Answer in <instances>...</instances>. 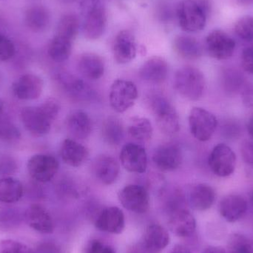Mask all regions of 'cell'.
<instances>
[{"label":"cell","instance_id":"1","mask_svg":"<svg viewBox=\"0 0 253 253\" xmlns=\"http://www.w3.org/2000/svg\"><path fill=\"white\" fill-rule=\"evenodd\" d=\"M61 106L55 99H48L39 106L25 107L20 112V120L25 129L36 137L47 135L56 120Z\"/></svg>","mask_w":253,"mask_h":253},{"label":"cell","instance_id":"2","mask_svg":"<svg viewBox=\"0 0 253 253\" xmlns=\"http://www.w3.org/2000/svg\"><path fill=\"white\" fill-rule=\"evenodd\" d=\"M174 87L184 99L198 101L203 96L206 80L203 73L192 66L179 68L174 77Z\"/></svg>","mask_w":253,"mask_h":253},{"label":"cell","instance_id":"3","mask_svg":"<svg viewBox=\"0 0 253 253\" xmlns=\"http://www.w3.org/2000/svg\"><path fill=\"white\" fill-rule=\"evenodd\" d=\"M148 104L159 129L163 133L172 135L179 131L178 113L165 96L159 93L151 95L149 97Z\"/></svg>","mask_w":253,"mask_h":253},{"label":"cell","instance_id":"4","mask_svg":"<svg viewBox=\"0 0 253 253\" xmlns=\"http://www.w3.org/2000/svg\"><path fill=\"white\" fill-rule=\"evenodd\" d=\"M207 12L204 3L196 0H183L178 4L176 10L179 26L186 32L202 31L206 25Z\"/></svg>","mask_w":253,"mask_h":253},{"label":"cell","instance_id":"5","mask_svg":"<svg viewBox=\"0 0 253 253\" xmlns=\"http://www.w3.org/2000/svg\"><path fill=\"white\" fill-rule=\"evenodd\" d=\"M138 96V89L132 82L117 80L110 89V105L116 112L123 114L135 105Z\"/></svg>","mask_w":253,"mask_h":253},{"label":"cell","instance_id":"6","mask_svg":"<svg viewBox=\"0 0 253 253\" xmlns=\"http://www.w3.org/2000/svg\"><path fill=\"white\" fill-rule=\"evenodd\" d=\"M218 126L213 114L202 108H193L189 116L190 132L200 141L211 139Z\"/></svg>","mask_w":253,"mask_h":253},{"label":"cell","instance_id":"7","mask_svg":"<svg viewBox=\"0 0 253 253\" xmlns=\"http://www.w3.org/2000/svg\"><path fill=\"white\" fill-rule=\"evenodd\" d=\"M108 13L105 6L100 2L92 3L84 16L83 34L90 40L100 38L106 29Z\"/></svg>","mask_w":253,"mask_h":253},{"label":"cell","instance_id":"8","mask_svg":"<svg viewBox=\"0 0 253 253\" xmlns=\"http://www.w3.org/2000/svg\"><path fill=\"white\" fill-rule=\"evenodd\" d=\"M59 168L57 159L47 154L34 155L30 158L27 164L30 176L41 183L51 181L57 173Z\"/></svg>","mask_w":253,"mask_h":253},{"label":"cell","instance_id":"9","mask_svg":"<svg viewBox=\"0 0 253 253\" xmlns=\"http://www.w3.org/2000/svg\"><path fill=\"white\" fill-rule=\"evenodd\" d=\"M208 163L211 170L217 176H230L236 169V154L228 146L218 144L212 149Z\"/></svg>","mask_w":253,"mask_h":253},{"label":"cell","instance_id":"10","mask_svg":"<svg viewBox=\"0 0 253 253\" xmlns=\"http://www.w3.org/2000/svg\"><path fill=\"white\" fill-rule=\"evenodd\" d=\"M120 203L127 211L135 213H145L150 207V195L145 187L129 184L119 194Z\"/></svg>","mask_w":253,"mask_h":253},{"label":"cell","instance_id":"11","mask_svg":"<svg viewBox=\"0 0 253 253\" xmlns=\"http://www.w3.org/2000/svg\"><path fill=\"white\" fill-rule=\"evenodd\" d=\"M205 45L211 57L217 60H226L233 56L236 42L227 33L217 29L208 34Z\"/></svg>","mask_w":253,"mask_h":253},{"label":"cell","instance_id":"12","mask_svg":"<svg viewBox=\"0 0 253 253\" xmlns=\"http://www.w3.org/2000/svg\"><path fill=\"white\" fill-rule=\"evenodd\" d=\"M44 87L42 79L35 74L21 76L12 85L13 95L20 100H36L41 96Z\"/></svg>","mask_w":253,"mask_h":253},{"label":"cell","instance_id":"13","mask_svg":"<svg viewBox=\"0 0 253 253\" xmlns=\"http://www.w3.org/2000/svg\"><path fill=\"white\" fill-rule=\"evenodd\" d=\"M120 161L125 169L133 173H144L147 168L145 149L135 143H128L122 149Z\"/></svg>","mask_w":253,"mask_h":253},{"label":"cell","instance_id":"14","mask_svg":"<svg viewBox=\"0 0 253 253\" xmlns=\"http://www.w3.org/2000/svg\"><path fill=\"white\" fill-rule=\"evenodd\" d=\"M182 160V152L176 144H162L155 150L153 154V163L158 169L164 172H171L178 169Z\"/></svg>","mask_w":253,"mask_h":253},{"label":"cell","instance_id":"15","mask_svg":"<svg viewBox=\"0 0 253 253\" xmlns=\"http://www.w3.org/2000/svg\"><path fill=\"white\" fill-rule=\"evenodd\" d=\"M114 56L117 63L126 64L135 59L137 54V45L135 37L131 31H120L114 40L113 46Z\"/></svg>","mask_w":253,"mask_h":253},{"label":"cell","instance_id":"16","mask_svg":"<svg viewBox=\"0 0 253 253\" xmlns=\"http://www.w3.org/2000/svg\"><path fill=\"white\" fill-rule=\"evenodd\" d=\"M168 225L178 237H190L196 230V221L187 208H181L169 212Z\"/></svg>","mask_w":253,"mask_h":253},{"label":"cell","instance_id":"17","mask_svg":"<svg viewBox=\"0 0 253 253\" xmlns=\"http://www.w3.org/2000/svg\"><path fill=\"white\" fill-rule=\"evenodd\" d=\"M93 172L96 178L105 185H111L117 181L120 175L119 162L109 155H101L95 159Z\"/></svg>","mask_w":253,"mask_h":253},{"label":"cell","instance_id":"18","mask_svg":"<svg viewBox=\"0 0 253 253\" xmlns=\"http://www.w3.org/2000/svg\"><path fill=\"white\" fill-rule=\"evenodd\" d=\"M96 228L105 233L120 234L126 227L123 211L117 207L106 208L101 212L96 220Z\"/></svg>","mask_w":253,"mask_h":253},{"label":"cell","instance_id":"19","mask_svg":"<svg viewBox=\"0 0 253 253\" xmlns=\"http://www.w3.org/2000/svg\"><path fill=\"white\" fill-rule=\"evenodd\" d=\"M27 224L36 231L50 234L54 230V224L48 211L40 205H33L25 214Z\"/></svg>","mask_w":253,"mask_h":253},{"label":"cell","instance_id":"20","mask_svg":"<svg viewBox=\"0 0 253 253\" xmlns=\"http://www.w3.org/2000/svg\"><path fill=\"white\" fill-rule=\"evenodd\" d=\"M168 72V62L159 56H153L143 64L139 70V75L147 83L160 84L166 80Z\"/></svg>","mask_w":253,"mask_h":253},{"label":"cell","instance_id":"21","mask_svg":"<svg viewBox=\"0 0 253 253\" xmlns=\"http://www.w3.org/2000/svg\"><path fill=\"white\" fill-rule=\"evenodd\" d=\"M59 81L68 96L79 101L92 100L96 97L94 90L83 80L68 74H62Z\"/></svg>","mask_w":253,"mask_h":253},{"label":"cell","instance_id":"22","mask_svg":"<svg viewBox=\"0 0 253 253\" xmlns=\"http://www.w3.org/2000/svg\"><path fill=\"white\" fill-rule=\"evenodd\" d=\"M77 69L84 78L98 80L105 74V62L99 55L94 53H84L77 59Z\"/></svg>","mask_w":253,"mask_h":253},{"label":"cell","instance_id":"23","mask_svg":"<svg viewBox=\"0 0 253 253\" xmlns=\"http://www.w3.org/2000/svg\"><path fill=\"white\" fill-rule=\"evenodd\" d=\"M169 243V233L166 229L159 224H152L146 230L141 245L148 253H160Z\"/></svg>","mask_w":253,"mask_h":253},{"label":"cell","instance_id":"24","mask_svg":"<svg viewBox=\"0 0 253 253\" xmlns=\"http://www.w3.org/2000/svg\"><path fill=\"white\" fill-rule=\"evenodd\" d=\"M60 156L66 165L79 168L88 159L89 152L83 144L75 140L67 138L61 145Z\"/></svg>","mask_w":253,"mask_h":253},{"label":"cell","instance_id":"25","mask_svg":"<svg viewBox=\"0 0 253 253\" xmlns=\"http://www.w3.org/2000/svg\"><path fill=\"white\" fill-rule=\"evenodd\" d=\"M247 210L248 203L246 200L239 195H229L220 202V213L228 222L239 221L246 213Z\"/></svg>","mask_w":253,"mask_h":253},{"label":"cell","instance_id":"26","mask_svg":"<svg viewBox=\"0 0 253 253\" xmlns=\"http://www.w3.org/2000/svg\"><path fill=\"white\" fill-rule=\"evenodd\" d=\"M215 200V190L208 184H196L189 191V204L196 211H205L210 209L213 205Z\"/></svg>","mask_w":253,"mask_h":253},{"label":"cell","instance_id":"27","mask_svg":"<svg viewBox=\"0 0 253 253\" xmlns=\"http://www.w3.org/2000/svg\"><path fill=\"white\" fill-rule=\"evenodd\" d=\"M67 127L74 138L80 140L86 139L91 133V120L85 112L76 111L68 117Z\"/></svg>","mask_w":253,"mask_h":253},{"label":"cell","instance_id":"28","mask_svg":"<svg viewBox=\"0 0 253 253\" xmlns=\"http://www.w3.org/2000/svg\"><path fill=\"white\" fill-rule=\"evenodd\" d=\"M50 15L48 10L42 5H34L25 12V22L31 31L42 32L48 28Z\"/></svg>","mask_w":253,"mask_h":253},{"label":"cell","instance_id":"29","mask_svg":"<svg viewBox=\"0 0 253 253\" xmlns=\"http://www.w3.org/2000/svg\"><path fill=\"white\" fill-rule=\"evenodd\" d=\"M173 47L174 50L181 57L188 60L199 59L202 55V47L199 40L190 36L175 37Z\"/></svg>","mask_w":253,"mask_h":253},{"label":"cell","instance_id":"30","mask_svg":"<svg viewBox=\"0 0 253 253\" xmlns=\"http://www.w3.org/2000/svg\"><path fill=\"white\" fill-rule=\"evenodd\" d=\"M24 189L20 181L13 177L0 178V202L11 204L20 200Z\"/></svg>","mask_w":253,"mask_h":253},{"label":"cell","instance_id":"31","mask_svg":"<svg viewBox=\"0 0 253 253\" xmlns=\"http://www.w3.org/2000/svg\"><path fill=\"white\" fill-rule=\"evenodd\" d=\"M102 135L104 141L111 146H118L124 138V127L120 119L109 117L103 122Z\"/></svg>","mask_w":253,"mask_h":253},{"label":"cell","instance_id":"32","mask_svg":"<svg viewBox=\"0 0 253 253\" xmlns=\"http://www.w3.org/2000/svg\"><path fill=\"white\" fill-rule=\"evenodd\" d=\"M72 45V40L56 34L49 44L47 53L54 62H65L71 56Z\"/></svg>","mask_w":253,"mask_h":253},{"label":"cell","instance_id":"33","mask_svg":"<svg viewBox=\"0 0 253 253\" xmlns=\"http://www.w3.org/2000/svg\"><path fill=\"white\" fill-rule=\"evenodd\" d=\"M128 135L138 142H147L153 135V126L148 119L134 117L130 120L127 128Z\"/></svg>","mask_w":253,"mask_h":253},{"label":"cell","instance_id":"34","mask_svg":"<svg viewBox=\"0 0 253 253\" xmlns=\"http://www.w3.org/2000/svg\"><path fill=\"white\" fill-rule=\"evenodd\" d=\"M80 19L74 13L64 15L57 25L56 34L74 41L80 30Z\"/></svg>","mask_w":253,"mask_h":253},{"label":"cell","instance_id":"35","mask_svg":"<svg viewBox=\"0 0 253 253\" xmlns=\"http://www.w3.org/2000/svg\"><path fill=\"white\" fill-rule=\"evenodd\" d=\"M230 253H253V242L246 236L236 234L228 242Z\"/></svg>","mask_w":253,"mask_h":253},{"label":"cell","instance_id":"36","mask_svg":"<svg viewBox=\"0 0 253 253\" xmlns=\"http://www.w3.org/2000/svg\"><path fill=\"white\" fill-rule=\"evenodd\" d=\"M21 138L19 128L13 123L5 120L0 121V141L7 144L17 142Z\"/></svg>","mask_w":253,"mask_h":253},{"label":"cell","instance_id":"37","mask_svg":"<svg viewBox=\"0 0 253 253\" xmlns=\"http://www.w3.org/2000/svg\"><path fill=\"white\" fill-rule=\"evenodd\" d=\"M235 32L245 41H253V16H243L239 19L235 25Z\"/></svg>","mask_w":253,"mask_h":253},{"label":"cell","instance_id":"38","mask_svg":"<svg viewBox=\"0 0 253 253\" xmlns=\"http://www.w3.org/2000/svg\"><path fill=\"white\" fill-rule=\"evenodd\" d=\"M224 88L229 92H236L243 85V77L240 73L234 70L229 69L224 73Z\"/></svg>","mask_w":253,"mask_h":253},{"label":"cell","instance_id":"39","mask_svg":"<svg viewBox=\"0 0 253 253\" xmlns=\"http://www.w3.org/2000/svg\"><path fill=\"white\" fill-rule=\"evenodd\" d=\"M0 253H35L32 249L21 243L10 239L0 242Z\"/></svg>","mask_w":253,"mask_h":253},{"label":"cell","instance_id":"40","mask_svg":"<svg viewBox=\"0 0 253 253\" xmlns=\"http://www.w3.org/2000/svg\"><path fill=\"white\" fill-rule=\"evenodd\" d=\"M14 44L5 35L0 33V62H5L14 56Z\"/></svg>","mask_w":253,"mask_h":253},{"label":"cell","instance_id":"41","mask_svg":"<svg viewBox=\"0 0 253 253\" xmlns=\"http://www.w3.org/2000/svg\"><path fill=\"white\" fill-rule=\"evenodd\" d=\"M17 168L16 161L13 158L9 156L0 158V176L8 177L7 175L15 173Z\"/></svg>","mask_w":253,"mask_h":253},{"label":"cell","instance_id":"42","mask_svg":"<svg viewBox=\"0 0 253 253\" xmlns=\"http://www.w3.org/2000/svg\"><path fill=\"white\" fill-rule=\"evenodd\" d=\"M84 253H116L114 248L99 240H92L87 244Z\"/></svg>","mask_w":253,"mask_h":253},{"label":"cell","instance_id":"43","mask_svg":"<svg viewBox=\"0 0 253 253\" xmlns=\"http://www.w3.org/2000/svg\"><path fill=\"white\" fill-rule=\"evenodd\" d=\"M242 65L246 72L253 75V46L247 47L242 52Z\"/></svg>","mask_w":253,"mask_h":253},{"label":"cell","instance_id":"44","mask_svg":"<svg viewBox=\"0 0 253 253\" xmlns=\"http://www.w3.org/2000/svg\"><path fill=\"white\" fill-rule=\"evenodd\" d=\"M241 153L245 163L253 168V142L245 141L241 147Z\"/></svg>","mask_w":253,"mask_h":253},{"label":"cell","instance_id":"45","mask_svg":"<svg viewBox=\"0 0 253 253\" xmlns=\"http://www.w3.org/2000/svg\"><path fill=\"white\" fill-rule=\"evenodd\" d=\"M242 99L247 108H253V84L244 87L242 91Z\"/></svg>","mask_w":253,"mask_h":253},{"label":"cell","instance_id":"46","mask_svg":"<svg viewBox=\"0 0 253 253\" xmlns=\"http://www.w3.org/2000/svg\"><path fill=\"white\" fill-rule=\"evenodd\" d=\"M35 253H62L60 248L51 242H44L39 245Z\"/></svg>","mask_w":253,"mask_h":253},{"label":"cell","instance_id":"47","mask_svg":"<svg viewBox=\"0 0 253 253\" xmlns=\"http://www.w3.org/2000/svg\"><path fill=\"white\" fill-rule=\"evenodd\" d=\"M127 253H148L144 249V247L141 244L138 245H134L128 251Z\"/></svg>","mask_w":253,"mask_h":253},{"label":"cell","instance_id":"48","mask_svg":"<svg viewBox=\"0 0 253 253\" xmlns=\"http://www.w3.org/2000/svg\"><path fill=\"white\" fill-rule=\"evenodd\" d=\"M203 253H227L224 249L218 247H209L204 251Z\"/></svg>","mask_w":253,"mask_h":253},{"label":"cell","instance_id":"49","mask_svg":"<svg viewBox=\"0 0 253 253\" xmlns=\"http://www.w3.org/2000/svg\"><path fill=\"white\" fill-rule=\"evenodd\" d=\"M170 253H192V252L185 247L178 245V246L175 247Z\"/></svg>","mask_w":253,"mask_h":253},{"label":"cell","instance_id":"50","mask_svg":"<svg viewBox=\"0 0 253 253\" xmlns=\"http://www.w3.org/2000/svg\"><path fill=\"white\" fill-rule=\"evenodd\" d=\"M248 129L250 135L253 138V117L250 120L249 123H248Z\"/></svg>","mask_w":253,"mask_h":253},{"label":"cell","instance_id":"51","mask_svg":"<svg viewBox=\"0 0 253 253\" xmlns=\"http://www.w3.org/2000/svg\"><path fill=\"white\" fill-rule=\"evenodd\" d=\"M241 4L243 5H251L253 4V0H237Z\"/></svg>","mask_w":253,"mask_h":253},{"label":"cell","instance_id":"52","mask_svg":"<svg viewBox=\"0 0 253 253\" xmlns=\"http://www.w3.org/2000/svg\"><path fill=\"white\" fill-rule=\"evenodd\" d=\"M3 113H4V103L0 99V121L2 120Z\"/></svg>","mask_w":253,"mask_h":253},{"label":"cell","instance_id":"53","mask_svg":"<svg viewBox=\"0 0 253 253\" xmlns=\"http://www.w3.org/2000/svg\"><path fill=\"white\" fill-rule=\"evenodd\" d=\"M251 202H252V205H253V194H252V196H251Z\"/></svg>","mask_w":253,"mask_h":253}]
</instances>
